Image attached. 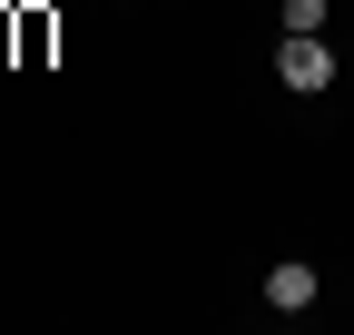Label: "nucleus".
Here are the masks:
<instances>
[{"label": "nucleus", "mask_w": 354, "mask_h": 335, "mask_svg": "<svg viewBox=\"0 0 354 335\" xmlns=\"http://www.w3.org/2000/svg\"><path fill=\"white\" fill-rule=\"evenodd\" d=\"M276 79H286L295 99L335 89V50H325V30H286V50H276Z\"/></svg>", "instance_id": "f257e3e1"}, {"label": "nucleus", "mask_w": 354, "mask_h": 335, "mask_svg": "<svg viewBox=\"0 0 354 335\" xmlns=\"http://www.w3.org/2000/svg\"><path fill=\"white\" fill-rule=\"evenodd\" d=\"M266 306H276V316H305V306H315V266H266Z\"/></svg>", "instance_id": "f03ea898"}, {"label": "nucleus", "mask_w": 354, "mask_h": 335, "mask_svg": "<svg viewBox=\"0 0 354 335\" xmlns=\"http://www.w3.org/2000/svg\"><path fill=\"white\" fill-rule=\"evenodd\" d=\"M286 30H325V0H286Z\"/></svg>", "instance_id": "7ed1b4c3"}]
</instances>
